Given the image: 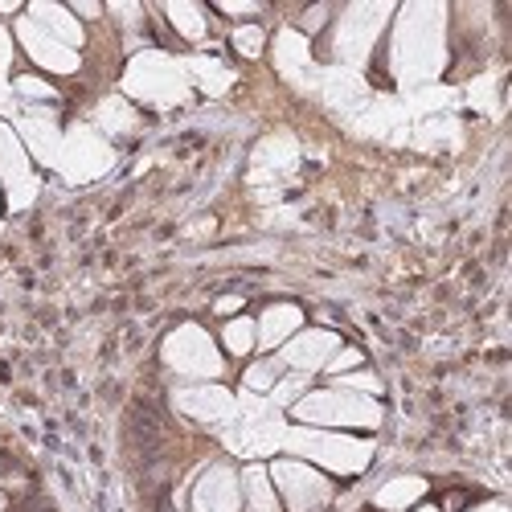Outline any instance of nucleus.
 Returning a JSON list of instances; mask_svg holds the SVG:
<instances>
[{"label": "nucleus", "instance_id": "17", "mask_svg": "<svg viewBox=\"0 0 512 512\" xmlns=\"http://www.w3.org/2000/svg\"><path fill=\"white\" fill-rule=\"evenodd\" d=\"M218 340H222V349H226L230 357H250L254 349H259V328H254L250 316H234V320L222 324Z\"/></svg>", "mask_w": 512, "mask_h": 512}, {"label": "nucleus", "instance_id": "3", "mask_svg": "<svg viewBox=\"0 0 512 512\" xmlns=\"http://www.w3.org/2000/svg\"><path fill=\"white\" fill-rule=\"evenodd\" d=\"M267 476H271V488H275L283 512H328L336 500L332 480L308 459H295V455L271 459Z\"/></svg>", "mask_w": 512, "mask_h": 512}, {"label": "nucleus", "instance_id": "25", "mask_svg": "<svg viewBox=\"0 0 512 512\" xmlns=\"http://www.w3.org/2000/svg\"><path fill=\"white\" fill-rule=\"evenodd\" d=\"M242 308H246V300H242V295H222V300L213 304V312H218V316H226V320L242 316Z\"/></svg>", "mask_w": 512, "mask_h": 512}, {"label": "nucleus", "instance_id": "31", "mask_svg": "<svg viewBox=\"0 0 512 512\" xmlns=\"http://www.w3.org/2000/svg\"><path fill=\"white\" fill-rule=\"evenodd\" d=\"M0 512H13V500H9L5 492H0Z\"/></svg>", "mask_w": 512, "mask_h": 512}, {"label": "nucleus", "instance_id": "13", "mask_svg": "<svg viewBox=\"0 0 512 512\" xmlns=\"http://www.w3.org/2000/svg\"><path fill=\"white\" fill-rule=\"evenodd\" d=\"M17 136H21L25 152H33L41 164H58L62 132H58V123H54V111H46V107H29L25 119L17 123Z\"/></svg>", "mask_w": 512, "mask_h": 512}, {"label": "nucleus", "instance_id": "21", "mask_svg": "<svg viewBox=\"0 0 512 512\" xmlns=\"http://www.w3.org/2000/svg\"><path fill=\"white\" fill-rule=\"evenodd\" d=\"M13 91H17L29 107H41V103H54V99H58L54 82H46L41 74H17V78H13Z\"/></svg>", "mask_w": 512, "mask_h": 512}, {"label": "nucleus", "instance_id": "29", "mask_svg": "<svg viewBox=\"0 0 512 512\" xmlns=\"http://www.w3.org/2000/svg\"><path fill=\"white\" fill-rule=\"evenodd\" d=\"M463 512H508V504H504V500H480V504L463 508Z\"/></svg>", "mask_w": 512, "mask_h": 512}, {"label": "nucleus", "instance_id": "5", "mask_svg": "<svg viewBox=\"0 0 512 512\" xmlns=\"http://www.w3.org/2000/svg\"><path fill=\"white\" fill-rule=\"evenodd\" d=\"M164 365L185 381H218L226 373L222 349L201 324H181L177 332H168L164 340Z\"/></svg>", "mask_w": 512, "mask_h": 512}, {"label": "nucleus", "instance_id": "8", "mask_svg": "<svg viewBox=\"0 0 512 512\" xmlns=\"http://www.w3.org/2000/svg\"><path fill=\"white\" fill-rule=\"evenodd\" d=\"M0 185H5L13 209H25L33 201V193H37V177H33L29 152H25L21 136L13 132L5 119H0Z\"/></svg>", "mask_w": 512, "mask_h": 512}, {"label": "nucleus", "instance_id": "27", "mask_svg": "<svg viewBox=\"0 0 512 512\" xmlns=\"http://www.w3.org/2000/svg\"><path fill=\"white\" fill-rule=\"evenodd\" d=\"M9 62H13V37L0 25V70H9Z\"/></svg>", "mask_w": 512, "mask_h": 512}, {"label": "nucleus", "instance_id": "7", "mask_svg": "<svg viewBox=\"0 0 512 512\" xmlns=\"http://www.w3.org/2000/svg\"><path fill=\"white\" fill-rule=\"evenodd\" d=\"M17 46L25 50V58L41 70V74H58V78H74L78 70H82V54L78 50H70V46H62V41H54L41 25H33L25 13L17 17Z\"/></svg>", "mask_w": 512, "mask_h": 512}, {"label": "nucleus", "instance_id": "16", "mask_svg": "<svg viewBox=\"0 0 512 512\" xmlns=\"http://www.w3.org/2000/svg\"><path fill=\"white\" fill-rule=\"evenodd\" d=\"M426 492H431V484L422 476H394L373 492V508L377 512H410L414 504L426 500Z\"/></svg>", "mask_w": 512, "mask_h": 512}, {"label": "nucleus", "instance_id": "4", "mask_svg": "<svg viewBox=\"0 0 512 512\" xmlns=\"http://www.w3.org/2000/svg\"><path fill=\"white\" fill-rule=\"evenodd\" d=\"M123 91L132 95L136 103H152V107H173L189 95V82H185V70L160 54V50H148L140 58H132L123 74Z\"/></svg>", "mask_w": 512, "mask_h": 512}, {"label": "nucleus", "instance_id": "23", "mask_svg": "<svg viewBox=\"0 0 512 512\" xmlns=\"http://www.w3.org/2000/svg\"><path fill=\"white\" fill-rule=\"evenodd\" d=\"M230 41H234V50H238L242 58H259V54H263V41H267V37H263V29H259V25H238Z\"/></svg>", "mask_w": 512, "mask_h": 512}, {"label": "nucleus", "instance_id": "18", "mask_svg": "<svg viewBox=\"0 0 512 512\" xmlns=\"http://www.w3.org/2000/svg\"><path fill=\"white\" fill-rule=\"evenodd\" d=\"M283 373H287V369L279 365V357H275V353H271V357H263V361H250V369H242V390L263 398V394H271V390H275V381H279Z\"/></svg>", "mask_w": 512, "mask_h": 512}, {"label": "nucleus", "instance_id": "28", "mask_svg": "<svg viewBox=\"0 0 512 512\" xmlns=\"http://www.w3.org/2000/svg\"><path fill=\"white\" fill-rule=\"evenodd\" d=\"M218 13H226V17H259V5H218Z\"/></svg>", "mask_w": 512, "mask_h": 512}, {"label": "nucleus", "instance_id": "2", "mask_svg": "<svg viewBox=\"0 0 512 512\" xmlns=\"http://www.w3.org/2000/svg\"><path fill=\"white\" fill-rule=\"evenodd\" d=\"M291 418L300 426H320V431H377L381 406L365 394L328 386V390H308L291 406Z\"/></svg>", "mask_w": 512, "mask_h": 512}, {"label": "nucleus", "instance_id": "15", "mask_svg": "<svg viewBox=\"0 0 512 512\" xmlns=\"http://www.w3.org/2000/svg\"><path fill=\"white\" fill-rule=\"evenodd\" d=\"M25 17H29L33 25L46 29L54 41L70 46V50H82V46H87V29H82V21H78L66 5H29Z\"/></svg>", "mask_w": 512, "mask_h": 512}, {"label": "nucleus", "instance_id": "9", "mask_svg": "<svg viewBox=\"0 0 512 512\" xmlns=\"http://www.w3.org/2000/svg\"><path fill=\"white\" fill-rule=\"evenodd\" d=\"M58 164L70 181H91L111 168V144L99 132H91V127H74V132L62 140Z\"/></svg>", "mask_w": 512, "mask_h": 512}, {"label": "nucleus", "instance_id": "30", "mask_svg": "<svg viewBox=\"0 0 512 512\" xmlns=\"http://www.w3.org/2000/svg\"><path fill=\"white\" fill-rule=\"evenodd\" d=\"M410 512H439V504H426V500H422V504H414Z\"/></svg>", "mask_w": 512, "mask_h": 512}, {"label": "nucleus", "instance_id": "26", "mask_svg": "<svg viewBox=\"0 0 512 512\" xmlns=\"http://www.w3.org/2000/svg\"><path fill=\"white\" fill-rule=\"evenodd\" d=\"M70 13H74L78 21H99V17H103V5H87V0H74Z\"/></svg>", "mask_w": 512, "mask_h": 512}, {"label": "nucleus", "instance_id": "11", "mask_svg": "<svg viewBox=\"0 0 512 512\" xmlns=\"http://www.w3.org/2000/svg\"><path fill=\"white\" fill-rule=\"evenodd\" d=\"M193 512H242V476L230 463H213L193 492Z\"/></svg>", "mask_w": 512, "mask_h": 512}, {"label": "nucleus", "instance_id": "22", "mask_svg": "<svg viewBox=\"0 0 512 512\" xmlns=\"http://www.w3.org/2000/svg\"><path fill=\"white\" fill-rule=\"evenodd\" d=\"M336 390H349V394H365V398H377L381 394V381L369 373V369H353V373H340L332 377Z\"/></svg>", "mask_w": 512, "mask_h": 512}, {"label": "nucleus", "instance_id": "24", "mask_svg": "<svg viewBox=\"0 0 512 512\" xmlns=\"http://www.w3.org/2000/svg\"><path fill=\"white\" fill-rule=\"evenodd\" d=\"M353 369H365V353H361V349H345V345H340V349L328 357V365H324V373H328V377L353 373Z\"/></svg>", "mask_w": 512, "mask_h": 512}, {"label": "nucleus", "instance_id": "1", "mask_svg": "<svg viewBox=\"0 0 512 512\" xmlns=\"http://www.w3.org/2000/svg\"><path fill=\"white\" fill-rule=\"evenodd\" d=\"M283 447L295 459H308L320 472L332 476H361L369 459H373V443L357 439V435H340V431H320V426H287L283 431Z\"/></svg>", "mask_w": 512, "mask_h": 512}, {"label": "nucleus", "instance_id": "19", "mask_svg": "<svg viewBox=\"0 0 512 512\" xmlns=\"http://www.w3.org/2000/svg\"><path fill=\"white\" fill-rule=\"evenodd\" d=\"M164 17L173 21V29L185 37V41H205V33H209V25H205V9L201 5H168L164 9Z\"/></svg>", "mask_w": 512, "mask_h": 512}, {"label": "nucleus", "instance_id": "6", "mask_svg": "<svg viewBox=\"0 0 512 512\" xmlns=\"http://www.w3.org/2000/svg\"><path fill=\"white\" fill-rule=\"evenodd\" d=\"M439 9H406L402 13V33L394 41V54H398V70L410 78H431L443 62V29L439 25H426Z\"/></svg>", "mask_w": 512, "mask_h": 512}, {"label": "nucleus", "instance_id": "20", "mask_svg": "<svg viewBox=\"0 0 512 512\" xmlns=\"http://www.w3.org/2000/svg\"><path fill=\"white\" fill-rule=\"evenodd\" d=\"M304 394H308V377H304V373H283V377L275 381V390L267 394V402H271L275 410H291Z\"/></svg>", "mask_w": 512, "mask_h": 512}, {"label": "nucleus", "instance_id": "12", "mask_svg": "<svg viewBox=\"0 0 512 512\" xmlns=\"http://www.w3.org/2000/svg\"><path fill=\"white\" fill-rule=\"evenodd\" d=\"M177 410L197 418V422H222L238 410V402L230 390L218 386V381H193V386L177 390Z\"/></svg>", "mask_w": 512, "mask_h": 512}, {"label": "nucleus", "instance_id": "10", "mask_svg": "<svg viewBox=\"0 0 512 512\" xmlns=\"http://www.w3.org/2000/svg\"><path fill=\"white\" fill-rule=\"evenodd\" d=\"M336 349H340V336H336V332H328V328H300L275 357H279V365H283L287 373L312 377V373H320V369L328 365V357H332Z\"/></svg>", "mask_w": 512, "mask_h": 512}, {"label": "nucleus", "instance_id": "14", "mask_svg": "<svg viewBox=\"0 0 512 512\" xmlns=\"http://www.w3.org/2000/svg\"><path fill=\"white\" fill-rule=\"evenodd\" d=\"M254 328H259V349L263 353H279L287 340L304 328V312L295 304H271L259 320H254Z\"/></svg>", "mask_w": 512, "mask_h": 512}]
</instances>
